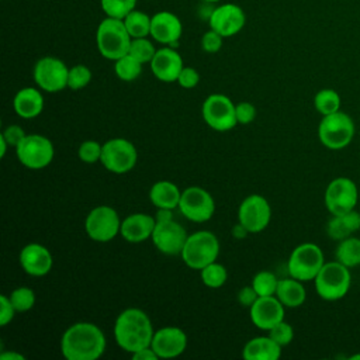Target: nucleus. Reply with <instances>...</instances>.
Wrapping results in <instances>:
<instances>
[{
  "mask_svg": "<svg viewBox=\"0 0 360 360\" xmlns=\"http://www.w3.org/2000/svg\"><path fill=\"white\" fill-rule=\"evenodd\" d=\"M202 1H205V3H217L219 0H202Z\"/></svg>",
  "mask_w": 360,
  "mask_h": 360,
  "instance_id": "5fc2aeb1",
  "label": "nucleus"
},
{
  "mask_svg": "<svg viewBox=\"0 0 360 360\" xmlns=\"http://www.w3.org/2000/svg\"><path fill=\"white\" fill-rule=\"evenodd\" d=\"M156 219L152 215L136 212L131 214L121 222L120 233L121 236L131 243H139L152 236Z\"/></svg>",
  "mask_w": 360,
  "mask_h": 360,
  "instance_id": "5701e85b",
  "label": "nucleus"
},
{
  "mask_svg": "<svg viewBox=\"0 0 360 360\" xmlns=\"http://www.w3.org/2000/svg\"><path fill=\"white\" fill-rule=\"evenodd\" d=\"M121 219L117 211L108 205H98L93 208L84 221L87 236L96 242L112 240L121 229Z\"/></svg>",
  "mask_w": 360,
  "mask_h": 360,
  "instance_id": "9d476101",
  "label": "nucleus"
},
{
  "mask_svg": "<svg viewBox=\"0 0 360 360\" xmlns=\"http://www.w3.org/2000/svg\"><path fill=\"white\" fill-rule=\"evenodd\" d=\"M153 333L155 330L148 314L139 308L124 309L114 323V338L117 345L131 354L149 347Z\"/></svg>",
  "mask_w": 360,
  "mask_h": 360,
  "instance_id": "f03ea898",
  "label": "nucleus"
},
{
  "mask_svg": "<svg viewBox=\"0 0 360 360\" xmlns=\"http://www.w3.org/2000/svg\"><path fill=\"white\" fill-rule=\"evenodd\" d=\"M22 270L34 277H42L48 274L52 269V255L41 243H28L25 245L18 256Z\"/></svg>",
  "mask_w": 360,
  "mask_h": 360,
  "instance_id": "4be33fe9",
  "label": "nucleus"
},
{
  "mask_svg": "<svg viewBox=\"0 0 360 360\" xmlns=\"http://www.w3.org/2000/svg\"><path fill=\"white\" fill-rule=\"evenodd\" d=\"M276 297L281 301V304L287 308H297L301 307L307 298V291L304 288L302 281L288 277L278 280Z\"/></svg>",
  "mask_w": 360,
  "mask_h": 360,
  "instance_id": "cd10ccee",
  "label": "nucleus"
},
{
  "mask_svg": "<svg viewBox=\"0 0 360 360\" xmlns=\"http://www.w3.org/2000/svg\"><path fill=\"white\" fill-rule=\"evenodd\" d=\"M269 336L276 342L278 343L281 347L283 346H287L291 343L292 338H294V329L292 326L285 322L284 319L281 322H278L277 325H274L270 330H269Z\"/></svg>",
  "mask_w": 360,
  "mask_h": 360,
  "instance_id": "ea45409f",
  "label": "nucleus"
},
{
  "mask_svg": "<svg viewBox=\"0 0 360 360\" xmlns=\"http://www.w3.org/2000/svg\"><path fill=\"white\" fill-rule=\"evenodd\" d=\"M222 42L224 37L210 28V31H207L201 38V48L208 53H215L222 48Z\"/></svg>",
  "mask_w": 360,
  "mask_h": 360,
  "instance_id": "a19ab883",
  "label": "nucleus"
},
{
  "mask_svg": "<svg viewBox=\"0 0 360 360\" xmlns=\"http://www.w3.org/2000/svg\"><path fill=\"white\" fill-rule=\"evenodd\" d=\"M101 150H103V145L98 143L97 141H84L80 143L77 155H79V159L84 163H96L101 158Z\"/></svg>",
  "mask_w": 360,
  "mask_h": 360,
  "instance_id": "58836bf2",
  "label": "nucleus"
},
{
  "mask_svg": "<svg viewBox=\"0 0 360 360\" xmlns=\"http://www.w3.org/2000/svg\"><path fill=\"white\" fill-rule=\"evenodd\" d=\"M350 360H360V353H356V354L350 356Z\"/></svg>",
  "mask_w": 360,
  "mask_h": 360,
  "instance_id": "864d4df0",
  "label": "nucleus"
},
{
  "mask_svg": "<svg viewBox=\"0 0 360 360\" xmlns=\"http://www.w3.org/2000/svg\"><path fill=\"white\" fill-rule=\"evenodd\" d=\"M155 45L148 39V37L143 38H132L131 46H129V55L136 58L141 63H150L156 53Z\"/></svg>",
  "mask_w": 360,
  "mask_h": 360,
  "instance_id": "c9c22d12",
  "label": "nucleus"
},
{
  "mask_svg": "<svg viewBox=\"0 0 360 360\" xmlns=\"http://www.w3.org/2000/svg\"><path fill=\"white\" fill-rule=\"evenodd\" d=\"M150 347L159 359H173L186 350L187 336L177 326H163L153 333Z\"/></svg>",
  "mask_w": 360,
  "mask_h": 360,
  "instance_id": "a211bd4d",
  "label": "nucleus"
},
{
  "mask_svg": "<svg viewBox=\"0 0 360 360\" xmlns=\"http://www.w3.org/2000/svg\"><path fill=\"white\" fill-rule=\"evenodd\" d=\"M323 198L328 211L332 215H339L356 208L359 190L352 179L340 176L328 184Z\"/></svg>",
  "mask_w": 360,
  "mask_h": 360,
  "instance_id": "4468645a",
  "label": "nucleus"
},
{
  "mask_svg": "<svg viewBox=\"0 0 360 360\" xmlns=\"http://www.w3.org/2000/svg\"><path fill=\"white\" fill-rule=\"evenodd\" d=\"M281 356V346L270 336L250 339L242 350L245 360H277Z\"/></svg>",
  "mask_w": 360,
  "mask_h": 360,
  "instance_id": "a878e982",
  "label": "nucleus"
},
{
  "mask_svg": "<svg viewBox=\"0 0 360 360\" xmlns=\"http://www.w3.org/2000/svg\"><path fill=\"white\" fill-rule=\"evenodd\" d=\"M183 24L180 18L170 11H159L152 15L150 37L163 45L176 48L181 38Z\"/></svg>",
  "mask_w": 360,
  "mask_h": 360,
  "instance_id": "6ab92c4d",
  "label": "nucleus"
},
{
  "mask_svg": "<svg viewBox=\"0 0 360 360\" xmlns=\"http://www.w3.org/2000/svg\"><path fill=\"white\" fill-rule=\"evenodd\" d=\"M138 0H100L101 10L107 17L124 20L127 14L135 10Z\"/></svg>",
  "mask_w": 360,
  "mask_h": 360,
  "instance_id": "f704fd0d",
  "label": "nucleus"
},
{
  "mask_svg": "<svg viewBox=\"0 0 360 360\" xmlns=\"http://www.w3.org/2000/svg\"><path fill=\"white\" fill-rule=\"evenodd\" d=\"M32 75L38 87L46 93H58L68 87L69 69L63 60L55 56H44L38 59Z\"/></svg>",
  "mask_w": 360,
  "mask_h": 360,
  "instance_id": "ddd939ff",
  "label": "nucleus"
},
{
  "mask_svg": "<svg viewBox=\"0 0 360 360\" xmlns=\"http://www.w3.org/2000/svg\"><path fill=\"white\" fill-rule=\"evenodd\" d=\"M335 256L338 262L349 269L360 266V238L352 235L346 239L339 240Z\"/></svg>",
  "mask_w": 360,
  "mask_h": 360,
  "instance_id": "c85d7f7f",
  "label": "nucleus"
},
{
  "mask_svg": "<svg viewBox=\"0 0 360 360\" xmlns=\"http://www.w3.org/2000/svg\"><path fill=\"white\" fill-rule=\"evenodd\" d=\"M91 80V70L86 65H75L69 68L68 87L70 90H82Z\"/></svg>",
  "mask_w": 360,
  "mask_h": 360,
  "instance_id": "4c0bfd02",
  "label": "nucleus"
},
{
  "mask_svg": "<svg viewBox=\"0 0 360 360\" xmlns=\"http://www.w3.org/2000/svg\"><path fill=\"white\" fill-rule=\"evenodd\" d=\"M177 208L188 221L207 222L215 212V202L207 190L198 186H191L181 191Z\"/></svg>",
  "mask_w": 360,
  "mask_h": 360,
  "instance_id": "f8f14e48",
  "label": "nucleus"
},
{
  "mask_svg": "<svg viewBox=\"0 0 360 360\" xmlns=\"http://www.w3.org/2000/svg\"><path fill=\"white\" fill-rule=\"evenodd\" d=\"M201 112L205 124L219 132L229 131L238 124L235 104L225 94H210L202 103Z\"/></svg>",
  "mask_w": 360,
  "mask_h": 360,
  "instance_id": "9b49d317",
  "label": "nucleus"
},
{
  "mask_svg": "<svg viewBox=\"0 0 360 360\" xmlns=\"http://www.w3.org/2000/svg\"><path fill=\"white\" fill-rule=\"evenodd\" d=\"M248 233H249V232H248V229H246L240 222L232 228V235H233V238L243 239Z\"/></svg>",
  "mask_w": 360,
  "mask_h": 360,
  "instance_id": "8fccbe9b",
  "label": "nucleus"
},
{
  "mask_svg": "<svg viewBox=\"0 0 360 360\" xmlns=\"http://www.w3.org/2000/svg\"><path fill=\"white\" fill-rule=\"evenodd\" d=\"M219 255L218 238L210 231H197L188 235L180 253L183 262L194 270H201L217 260Z\"/></svg>",
  "mask_w": 360,
  "mask_h": 360,
  "instance_id": "423d86ee",
  "label": "nucleus"
},
{
  "mask_svg": "<svg viewBox=\"0 0 360 360\" xmlns=\"http://www.w3.org/2000/svg\"><path fill=\"white\" fill-rule=\"evenodd\" d=\"M180 197H181V191L174 183L169 180L156 181L149 190V198L156 208H167V210L177 208L180 202Z\"/></svg>",
  "mask_w": 360,
  "mask_h": 360,
  "instance_id": "bb28decb",
  "label": "nucleus"
},
{
  "mask_svg": "<svg viewBox=\"0 0 360 360\" xmlns=\"http://www.w3.org/2000/svg\"><path fill=\"white\" fill-rule=\"evenodd\" d=\"M284 305L276 295L259 297L250 309L253 325L263 330H270L274 325L284 319Z\"/></svg>",
  "mask_w": 360,
  "mask_h": 360,
  "instance_id": "aec40b11",
  "label": "nucleus"
},
{
  "mask_svg": "<svg viewBox=\"0 0 360 360\" xmlns=\"http://www.w3.org/2000/svg\"><path fill=\"white\" fill-rule=\"evenodd\" d=\"M359 229H360V212L356 211V208L345 214L332 215V218L328 221V225H326L328 236L338 242L352 236Z\"/></svg>",
  "mask_w": 360,
  "mask_h": 360,
  "instance_id": "393cba45",
  "label": "nucleus"
},
{
  "mask_svg": "<svg viewBox=\"0 0 360 360\" xmlns=\"http://www.w3.org/2000/svg\"><path fill=\"white\" fill-rule=\"evenodd\" d=\"M198 82H200V73L190 66H184L177 77V83L183 89H193L198 84Z\"/></svg>",
  "mask_w": 360,
  "mask_h": 360,
  "instance_id": "37998d69",
  "label": "nucleus"
},
{
  "mask_svg": "<svg viewBox=\"0 0 360 360\" xmlns=\"http://www.w3.org/2000/svg\"><path fill=\"white\" fill-rule=\"evenodd\" d=\"M15 312L17 311L13 307V304L10 301V297L0 295V325L6 326L8 322H11Z\"/></svg>",
  "mask_w": 360,
  "mask_h": 360,
  "instance_id": "c03bdc74",
  "label": "nucleus"
},
{
  "mask_svg": "<svg viewBox=\"0 0 360 360\" xmlns=\"http://www.w3.org/2000/svg\"><path fill=\"white\" fill-rule=\"evenodd\" d=\"M323 264L322 249L316 243L305 242L292 249L287 262V270L291 277L304 283L314 280Z\"/></svg>",
  "mask_w": 360,
  "mask_h": 360,
  "instance_id": "0eeeda50",
  "label": "nucleus"
},
{
  "mask_svg": "<svg viewBox=\"0 0 360 360\" xmlns=\"http://www.w3.org/2000/svg\"><path fill=\"white\" fill-rule=\"evenodd\" d=\"M238 124H250L256 118V107L249 101H240L235 105Z\"/></svg>",
  "mask_w": 360,
  "mask_h": 360,
  "instance_id": "79ce46f5",
  "label": "nucleus"
},
{
  "mask_svg": "<svg viewBox=\"0 0 360 360\" xmlns=\"http://www.w3.org/2000/svg\"><path fill=\"white\" fill-rule=\"evenodd\" d=\"M10 301L17 312H27L35 304V292L30 287H18L11 291Z\"/></svg>",
  "mask_w": 360,
  "mask_h": 360,
  "instance_id": "e433bc0d",
  "label": "nucleus"
},
{
  "mask_svg": "<svg viewBox=\"0 0 360 360\" xmlns=\"http://www.w3.org/2000/svg\"><path fill=\"white\" fill-rule=\"evenodd\" d=\"M245 11L233 3H225L212 8L208 17L210 28L221 34L224 38L238 34L245 27Z\"/></svg>",
  "mask_w": 360,
  "mask_h": 360,
  "instance_id": "f3484780",
  "label": "nucleus"
},
{
  "mask_svg": "<svg viewBox=\"0 0 360 360\" xmlns=\"http://www.w3.org/2000/svg\"><path fill=\"white\" fill-rule=\"evenodd\" d=\"M316 294L325 301H338L343 298L352 285L350 269L338 260L325 262L314 278Z\"/></svg>",
  "mask_w": 360,
  "mask_h": 360,
  "instance_id": "20e7f679",
  "label": "nucleus"
},
{
  "mask_svg": "<svg viewBox=\"0 0 360 360\" xmlns=\"http://www.w3.org/2000/svg\"><path fill=\"white\" fill-rule=\"evenodd\" d=\"M13 107L18 117L24 120L35 118L44 110V96L34 87H22L15 93Z\"/></svg>",
  "mask_w": 360,
  "mask_h": 360,
  "instance_id": "b1692460",
  "label": "nucleus"
},
{
  "mask_svg": "<svg viewBox=\"0 0 360 360\" xmlns=\"http://www.w3.org/2000/svg\"><path fill=\"white\" fill-rule=\"evenodd\" d=\"M114 62H115L114 63L115 75L122 82H132V80L138 79L142 73V65L143 63H141L136 58H134L129 53L121 56L120 59H117Z\"/></svg>",
  "mask_w": 360,
  "mask_h": 360,
  "instance_id": "2f4dec72",
  "label": "nucleus"
},
{
  "mask_svg": "<svg viewBox=\"0 0 360 360\" xmlns=\"http://www.w3.org/2000/svg\"><path fill=\"white\" fill-rule=\"evenodd\" d=\"M354 134L356 125L353 118L342 110L323 115L318 125V138L321 143L330 150L346 148L353 141Z\"/></svg>",
  "mask_w": 360,
  "mask_h": 360,
  "instance_id": "39448f33",
  "label": "nucleus"
},
{
  "mask_svg": "<svg viewBox=\"0 0 360 360\" xmlns=\"http://www.w3.org/2000/svg\"><path fill=\"white\" fill-rule=\"evenodd\" d=\"M132 37L129 35L124 20L105 17L97 27V49L108 60H117L129 52Z\"/></svg>",
  "mask_w": 360,
  "mask_h": 360,
  "instance_id": "7ed1b4c3",
  "label": "nucleus"
},
{
  "mask_svg": "<svg viewBox=\"0 0 360 360\" xmlns=\"http://www.w3.org/2000/svg\"><path fill=\"white\" fill-rule=\"evenodd\" d=\"M277 284H278V278L271 271H267V270L256 273L252 280V285L259 294V297L276 295Z\"/></svg>",
  "mask_w": 360,
  "mask_h": 360,
  "instance_id": "72a5a7b5",
  "label": "nucleus"
},
{
  "mask_svg": "<svg viewBox=\"0 0 360 360\" xmlns=\"http://www.w3.org/2000/svg\"><path fill=\"white\" fill-rule=\"evenodd\" d=\"M0 359L1 360H10V359H13V360H24L25 357L22 354H20V353H15V352H4V353L0 354Z\"/></svg>",
  "mask_w": 360,
  "mask_h": 360,
  "instance_id": "3c124183",
  "label": "nucleus"
},
{
  "mask_svg": "<svg viewBox=\"0 0 360 360\" xmlns=\"http://www.w3.org/2000/svg\"><path fill=\"white\" fill-rule=\"evenodd\" d=\"M155 219H156V221L173 219L172 210H167V208H158V212H156V215H155Z\"/></svg>",
  "mask_w": 360,
  "mask_h": 360,
  "instance_id": "09e8293b",
  "label": "nucleus"
},
{
  "mask_svg": "<svg viewBox=\"0 0 360 360\" xmlns=\"http://www.w3.org/2000/svg\"><path fill=\"white\" fill-rule=\"evenodd\" d=\"M132 359L134 360H153V359H159V357L155 353V350L149 346V347H145V349H141V350L132 353Z\"/></svg>",
  "mask_w": 360,
  "mask_h": 360,
  "instance_id": "de8ad7c7",
  "label": "nucleus"
},
{
  "mask_svg": "<svg viewBox=\"0 0 360 360\" xmlns=\"http://www.w3.org/2000/svg\"><path fill=\"white\" fill-rule=\"evenodd\" d=\"M7 146H8V142L4 139V136L0 134V156L4 158L6 155V150H7Z\"/></svg>",
  "mask_w": 360,
  "mask_h": 360,
  "instance_id": "603ef678",
  "label": "nucleus"
},
{
  "mask_svg": "<svg viewBox=\"0 0 360 360\" xmlns=\"http://www.w3.org/2000/svg\"><path fill=\"white\" fill-rule=\"evenodd\" d=\"M136 160V148L128 139L112 138L103 143L100 162L108 172L124 174L135 167Z\"/></svg>",
  "mask_w": 360,
  "mask_h": 360,
  "instance_id": "1a4fd4ad",
  "label": "nucleus"
},
{
  "mask_svg": "<svg viewBox=\"0 0 360 360\" xmlns=\"http://www.w3.org/2000/svg\"><path fill=\"white\" fill-rule=\"evenodd\" d=\"M187 238L186 229L174 219L156 221L150 236L155 248L167 256L180 255Z\"/></svg>",
  "mask_w": 360,
  "mask_h": 360,
  "instance_id": "dca6fc26",
  "label": "nucleus"
},
{
  "mask_svg": "<svg viewBox=\"0 0 360 360\" xmlns=\"http://www.w3.org/2000/svg\"><path fill=\"white\" fill-rule=\"evenodd\" d=\"M105 346L103 330L91 322H76L60 338V352L66 360H96Z\"/></svg>",
  "mask_w": 360,
  "mask_h": 360,
  "instance_id": "f257e3e1",
  "label": "nucleus"
},
{
  "mask_svg": "<svg viewBox=\"0 0 360 360\" xmlns=\"http://www.w3.org/2000/svg\"><path fill=\"white\" fill-rule=\"evenodd\" d=\"M183 68L184 65L180 53L172 46L158 49L153 59L150 60V70L153 76L165 83L177 82Z\"/></svg>",
  "mask_w": 360,
  "mask_h": 360,
  "instance_id": "412c9836",
  "label": "nucleus"
},
{
  "mask_svg": "<svg viewBox=\"0 0 360 360\" xmlns=\"http://www.w3.org/2000/svg\"><path fill=\"white\" fill-rule=\"evenodd\" d=\"M200 271H201L202 284L210 287V288L222 287L225 284L226 278H228L226 269L221 263H217V262H212V263L207 264Z\"/></svg>",
  "mask_w": 360,
  "mask_h": 360,
  "instance_id": "473e14b6",
  "label": "nucleus"
},
{
  "mask_svg": "<svg viewBox=\"0 0 360 360\" xmlns=\"http://www.w3.org/2000/svg\"><path fill=\"white\" fill-rule=\"evenodd\" d=\"M259 298V294L256 292V290L253 288V285H245L239 290L238 292V301L242 307H246V308H250L255 301Z\"/></svg>",
  "mask_w": 360,
  "mask_h": 360,
  "instance_id": "49530a36",
  "label": "nucleus"
},
{
  "mask_svg": "<svg viewBox=\"0 0 360 360\" xmlns=\"http://www.w3.org/2000/svg\"><path fill=\"white\" fill-rule=\"evenodd\" d=\"M340 96L336 90L333 89H321L315 97H314V105L315 110L323 117V115H329L333 114L336 111L340 110Z\"/></svg>",
  "mask_w": 360,
  "mask_h": 360,
  "instance_id": "7c9ffc66",
  "label": "nucleus"
},
{
  "mask_svg": "<svg viewBox=\"0 0 360 360\" xmlns=\"http://www.w3.org/2000/svg\"><path fill=\"white\" fill-rule=\"evenodd\" d=\"M1 135L4 136V139L8 142L10 146H17L25 136L24 129L20 125H8L4 128V131L1 132Z\"/></svg>",
  "mask_w": 360,
  "mask_h": 360,
  "instance_id": "a18cd8bd",
  "label": "nucleus"
},
{
  "mask_svg": "<svg viewBox=\"0 0 360 360\" xmlns=\"http://www.w3.org/2000/svg\"><path fill=\"white\" fill-rule=\"evenodd\" d=\"M15 155L18 162L28 169H44L46 167L55 155L52 142L39 134L25 135L24 139L15 146Z\"/></svg>",
  "mask_w": 360,
  "mask_h": 360,
  "instance_id": "6e6552de",
  "label": "nucleus"
},
{
  "mask_svg": "<svg viewBox=\"0 0 360 360\" xmlns=\"http://www.w3.org/2000/svg\"><path fill=\"white\" fill-rule=\"evenodd\" d=\"M238 219L249 233L262 232L264 228H267L271 219V208L269 201L259 194L248 195L239 205Z\"/></svg>",
  "mask_w": 360,
  "mask_h": 360,
  "instance_id": "2eb2a0df",
  "label": "nucleus"
},
{
  "mask_svg": "<svg viewBox=\"0 0 360 360\" xmlns=\"http://www.w3.org/2000/svg\"><path fill=\"white\" fill-rule=\"evenodd\" d=\"M150 15L136 8L127 14L124 18V24L132 38H143L150 35Z\"/></svg>",
  "mask_w": 360,
  "mask_h": 360,
  "instance_id": "c756f323",
  "label": "nucleus"
}]
</instances>
